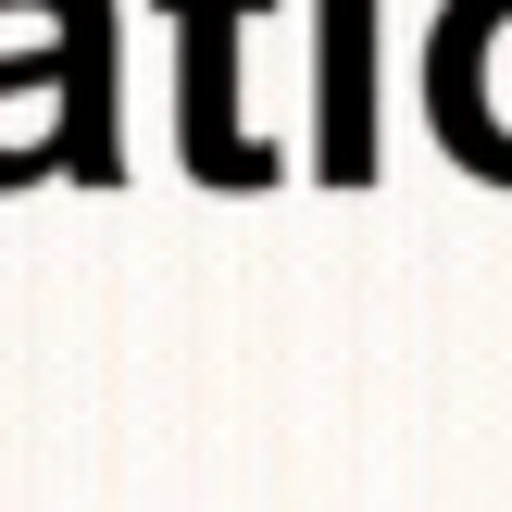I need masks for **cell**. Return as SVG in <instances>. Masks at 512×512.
Wrapping results in <instances>:
<instances>
[{"instance_id": "3", "label": "cell", "mask_w": 512, "mask_h": 512, "mask_svg": "<svg viewBox=\"0 0 512 512\" xmlns=\"http://www.w3.org/2000/svg\"><path fill=\"white\" fill-rule=\"evenodd\" d=\"M313 25H325V113H313L325 188H363L375 175V125H363V25H375V0H313Z\"/></svg>"}, {"instance_id": "2", "label": "cell", "mask_w": 512, "mask_h": 512, "mask_svg": "<svg viewBox=\"0 0 512 512\" xmlns=\"http://www.w3.org/2000/svg\"><path fill=\"white\" fill-rule=\"evenodd\" d=\"M175 38H188V75H175V138H188L200 188H263L275 150L238 138V25L263 13V0H163Z\"/></svg>"}, {"instance_id": "1", "label": "cell", "mask_w": 512, "mask_h": 512, "mask_svg": "<svg viewBox=\"0 0 512 512\" xmlns=\"http://www.w3.org/2000/svg\"><path fill=\"white\" fill-rule=\"evenodd\" d=\"M425 125L463 175L512 188V0H438L425 25Z\"/></svg>"}]
</instances>
